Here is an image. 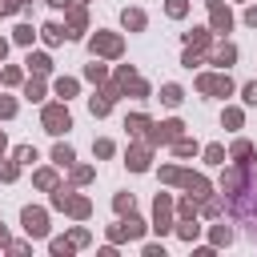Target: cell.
Here are the masks:
<instances>
[{
    "label": "cell",
    "instance_id": "6da1fadb",
    "mask_svg": "<svg viewBox=\"0 0 257 257\" xmlns=\"http://www.w3.org/2000/svg\"><path fill=\"white\" fill-rule=\"evenodd\" d=\"M68 124H72V120H68V108H64V104H48V108H44V128H48V133H64Z\"/></svg>",
    "mask_w": 257,
    "mask_h": 257
},
{
    "label": "cell",
    "instance_id": "7a4b0ae2",
    "mask_svg": "<svg viewBox=\"0 0 257 257\" xmlns=\"http://www.w3.org/2000/svg\"><path fill=\"white\" fill-rule=\"evenodd\" d=\"M197 88H201V92H221V96H225L233 84H229V76H201Z\"/></svg>",
    "mask_w": 257,
    "mask_h": 257
},
{
    "label": "cell",
    "instance_id": "3957f363",
    "mask_svg": "<svg viewBox=\"0 0 257 257\" xmlns=\"http://www.w3.org/2000/svg\"><path fill=\"white\" fill-rule=\"evenodd\" d=\"M24 229H28L32 237H44V229H48V225H44V213H40V209H24Z\"/></svg>",
    "mask_w": 257,
    "mask_h": 257
},
{
    "label": "cell",
    "instance_id": "277c9868",
    "mask_svg": "<svg viewBox=\"0 0 257 257\" xmlns=\"http://www.w3.org/2000/svg\"><path fill=\"white\" fill-rule=\"evenodd\" d=\"M92 52L116 56V52H120V40H116V36H92Z\"/></svg>",
    "mask_w": 257,
    "mask_h": 257
},
{
    "label": "cell",
    "instance_id": "5b68a950",
    "mask_svg": "<svg viewBox=\"0 0 257 257\" xmlns=\"http://www.w3.org/2000/svg\"><path fill=\"white\" fill-rule=\"evenodd\" d=\"M209 8H213V24L217 28H229V8H221V0H213Z\"/></svg>",
    "mask_w": 257,
    "mask_h": 257
},
{
    "label": "cell",
    "instance_id": "8992f818",
    "mask_svg": "<svg viewBox=\"0 0 257 257\" xmlns=\"http://www.w3.org/2000/svg\"><path fill=\"white\" fill-rule=\"evenodd\" d=\"M64 36H68V32H64L60 24H44V40H48V44H60Z\"/></svg>",
    "mask_w": 257,
    "mask_h": 257
},
{
    "label": "cell",
    "instance_id": "52a82bcc",
    "mask_svg": "<svg viewBox=\"0 0 257 257\" xmlns=\"http://www.w3.org/2000/svg\"><path fill=\"white\" fill-rule=\"evenodd\" d=\"M177 133H181V120H165V124H161V133H157V141H173Z\"/></svg>",
    "mask_w": 257,
    "mask_h": 257
},
{
    "label": "cell",
    "instance_id": "ba28073f",
    "mask_svg": "<svg viewBox=\"0 0 257 257\" xmlns=\"http://www.w3.org/2000/svg\"><path fill=\"white\" fill-rule=\"evenodd\" d=\"M108 108H112V96H92V112L96 116H104Z\"/></svg>",
    "mask_w": 257,
    "mask_h": 257
},
{
    "label": "cell",
    "instance_id": "9c48e42d",
    "mask_svg": "<svg viewBox=\"0 0 257 257\" xmlns=\"http://www.w3.org/2000/svg\"><path fill=\"white\" fill-rule=\"evenodd\" d=\"M124 28H145V16L133 8V12H124Z\"/></svg>",
    "mask_w": 257,
    "mask_h": 257
},
{
    "label": "cell",
    "instance_id": "30bf717a",
    "mask_svg": "<svg viewBox=\"0 0 257 257\" xmlns=\"http://www.w3.org/2000/svg\"><path fill=\"white\" fill-rule=\"evenodd\" d=\"M165 104H181V88L177 84H165V96H161Z\"/></svg>",
    "mask_w": 257,
    "mask_h": 257
},
{
    "label": "cell",
    "instance_id": "8fae6325",
    "mask_svg": "<svg viewBox=\"0 0 257 257\" xmlns=\"http://www.w3.org/2000/svg\"><path fill=\"white\" fill-rule=\"evenodd\" d=\"M52 161H56V165H72V149H64V145H56V153H52Z\"/></svg>",
    "mask_w": 257,
    "mask_h": 257
},
{
    "label": "cell",
    "instance_id": "7c38bea8",
    "mask_svg": "<svg viewBox=\"0 0 257 257\" xmlns=\"http://www.w3.org/2000/svg\"><path fill=\"white\" fill-rule=\"evenodd\" d=\"M137 233H141V221H128V225L116 229V237H137Z\"/></svg>",
    "mask_w": 257,
    "mask_h": 257
},
{
    "label": "cell",
    "instance_id": "4fadbf2b",
    "mask_svg": "<svg viewBox=\"0 0 257 257\" xmlns=\"http://www.w3.org/2000/svg\"><path fill=\"white\" fill-rule=\"evenodd\" d=\"M56 92H60V96H72V92H76V80H56Z\"/></svg>",
    "mask_w": 257,
    "mask_h": 257
},
{
    "label": "cell",
    "instance_id": "5bb4252c",
    "mask_svg": "<svg viewBox=\"0 0 257 257\" xmlns=\"http://www.w3.org/2000/svg\"><path fill=\"white\" fill-rule=\"evenodd\" d=\"M16 40H20V44H32V28L20 24V28H16Z\"/></svg>",
    "mask_w": 257,
    "mask_h": 257
},
{
    "label": "cell",
    "instance_id": "9a60e30c",
    "mask_svg": "<svg viewBox=\"0 0 257 257\" xmlns=\"http://www.w3.org/2000/svg\"><path fill=\"white\" fill-rule=\"evenodd\" d=\"M233 56H237V52H233V48H229V44H225V48H217V64H229V60H233Z\"/></svg>",
    "mask_w": 257,
    "mask_h": 257
},
{
    "label": "cell",
    "instance_id": "2e32d148",
    "mask_svg": "<svg viewBox=\"0 0 257 257\" xmlns=\"http://www.w3.org/2000/svg\"><path fill=\"white\" fill-rule=\"evenodd\" d=\"M28 64H32L36 72H48V56H28Z\"/></svg>",
    "mask_w": 257,
    "mask_h": 257
},
{
    "label": "cell",
    "instance_id": "e0dca14e",
    "mask_svg": "<svg viewBox=\"0 0 257 257\" xmlns=\"http://www.w3.org/2000/svg\"><path fill=\"white\" fill-rule=\"evenodd\" d=\"M233 157H241V161H245V157H253V149H249V145H245V141H241V145H237V149H233Z\"/></svg>",
    "mask_w": 257,
    "mask_h": 257
},
{
    "label": "cell",
    "instance_id": "ac0fdd59",
    "mask_svg": "<svg viewBox=\"0 0 257 257\" xmlns=\"http://www.w3.org/2000/svg\"><path fill=\"white\" fill-rule=\"evenodd\" d=\"M169 12L173 16H185V0H169Z\"/></svg>",
    "mask_w": 257,
    "mask_h": 257
},
{
    "label": "cell",
    "instance_id": "d6986e66",
    "mask_svg": "<svg viewBox=\"0 0 257 257\" xmlns=\"http://www.w3.org/2000/svg\"><path fill=\"white\" fill-rule=\"evenodd\" d=\"M245 100H249V104H257V80H253V84H245Z\"/></svg>",
    "mask_w": 257,
    "mask_h": 257
},
{
    "label": "cell",
    "instance_id": "ffe728a7",
    "mask_svg": "<svg viewBox=\"0 0 257 257\" xmlns=\"http://www.w3.org/2000/svg\"><path fill=\"white\" fill-rule=\"evenodd\" d=\"M12 112H16V104L12 100H0V116H12Z\"/></svg>",
    "mask_w": 257,
    "mask_h": 257
},
{
    "label": "cell",
    "instance_id": "44dd1931",
    "mask_svg": "<svg viewBox=\"0 0 257 257\" xmlns=\"http://www.w3.org/2000/svg\"><path fill=\"white\" fill-rule=\"evenodd\" d=\"M245 20H249V24H257V8H249V12H245Z\"/></svg>",
    "mask_w": 257,
    "mask_h": 257
},
{
    "label": "cell",
    "instance_id": "7402d4cb",
    "mask_svg": "<svg viewBox=\"0 0 257 257\" xmlns=\"http://www.w3.org/2000/svg\"><path fill=\"white\" fill-rule=\"evenodd\" d=\"M48 4H52V8H64V4H68V0H48Z\"/></svg>",
    "mask_w": 257,
    "mask_h": 257
},
{
    "label": "cell",
    "instance_id": "603a6c76",
    "mask_svg": "<svg viewBox=\"0 0 257 257\" xmlns=\"http://www.w3.org/2000/svg\"><path fill=\"white\" fill-rule=\"evenodd\" d=\"M0 56H4V40H0Z\"/></svg>",
    "mask_w": 257,
    "mask_h": 257
}]
</instances>
